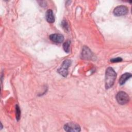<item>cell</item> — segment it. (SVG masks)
<instances>
[{
    "label": "cell",
    "instance_id": "obj_1",
    "mask_svg": "<svg viewBox=\"0 0 132 132\" xmlns=\"http://www.w3.org/2000/svg\"><path fill=\"white\" fill-rule=\"evenodd\" d=\"M117 73L111 67L108 68L105 73V88L106 89L112 87L114 83Z\"/></svg>",
    "mask_w": 132,
    "mask_h": 132
},
{
    "label": "cell",
    "instance_id": "obj_2",
    "mask_svg": "<svg viewBox=\"0 0 132 132\" xmlns=\"http://www.w3.org/2000/svg\"><path fill=\"white\" fill-rule=\"evenodd\" d=\"M71 64V61L66 59L62 62L61 67L57 70V72L63 77H67L68 74V69Z\"/></svg>",
    "mask_w": 132,
    "mask_h": 132
},
{
    "label": "cell",
    "instance_id": "obj_3",
    "mask_svg": "<svg viewBox=\"0 0 132 132\" xmlns=\"http://www.w3.org/2000/svg\"><path fill=\"white\" fill-rule=\"evenodd\" d=\"M116 99L119 104L121 105H124L128 102L129 97L126 92L120 91L116 95Z\"/></svg>",
    "mask_w": 132,
    "mask_h": 132
},
{
    "label": "cell",
    "instance_id": "obj_4",
    "mask_svg": "<svg viewBox=\"0 0 132 132\" xmlns=\"http://www.w3.org/2000/svg\"><path fill=\"white\" fill-rule=\"evenodd\" d=\"M64 129L68 132H76L80 131V126L75 123L70 122L64 125Z\"/></svg>",
    "mask_w": 132,
    "mask_h": 132
},
{
    "label": "cell",
    "instance_id": "obj_5",
    "mask_svg": "<svg viewBox=\"0 0 132 132\" xmlns=\"http://www.w3.org/2000/svg\"><path fill=\"white\" fill-rule=\"evenodd\" d=\"M128 10L127 8L123 5L117 6L113 10V14L116 16H122L125 15L128 13Z\"/></svg>",
    "mask_w": 132,
    "mask_h": 132
},
{
    "label": "cell",
    "instance_id": "obj_6",
    "mask_svg": "<svg viewBox=\"0 0 132 132\" xmlns=\"http://www.w3.org/2000/svg\"><path fill=\"white\" fill-rule=\"evenodd\" d=\"M50 39L53 42L60 43L64 40V37L62 35L59 34H53L49 36Z\"/></svg>",
    "mask_w": 132,
    "mask_h": 132
},
{
    "label": "cell",
    "instance_id": "obj_7",
    "mask_svg": "<svg viewBox=\"0 0 132 132\" xmlns=\"http://www.w3.org/2000/svg\"><path fill=\"white\" fill-rule=\"evenodd\" d=\"M92 55L93 54L90 50L88 47L84 46L81 53L82 58L85 59H90L92 57Z\"/></svg>",
    "mask_w": 132,
    "mask_h": 132
},
{
    "label": "cell",
    "instance_id": "obj_8",
    "mask_svg": "<svg viewBox=\"0 0 132 132\" xmlns=\"http://www.w3.org/2000/svg\"><path fill=\"white\" fill-rule=\"evenodd\" d=\"M45 18L46 21L50 23H53L55 21V18L53 12V11L51 9H48L46 11L45 14Z\"/></svg>",
    "mask_w": 132,
    "mask_h": 132
},
{
    "label": "cell",
    "instance_id": "obj_9",
    "mask_svg": "<svg viewBox=\"0 0 132 132\" xmlns=\"http://www.w3.org/2000/svg\"><path fill=\"white\" fill-rule=\"evenodd\" d=\"M131 77V74L128 73H125L121 75L119 79V84L120 85H123L125 82Z\"/></svg>",
    "mask_w": 132,
    "mask_h": 132
},
{
    "label": "cell",
    "instance_id": "obj_10",
    "mask_svg": "<svg viewBox=\"0 0 132 132\" xmlns=\"http://www.w3.org/2000/svg\"><path fill=\"white\" fill-rule=\"evenodd\" d=\"M71 42L70 40H67L63 44V48L64 51L66 53H69L70 52V46Z\"/></svg>",
    "mask_w": 132,
    "mask_h": 132
},
{
    "label": "cell",
    "instance_id": "obj_11",
    "mask_svg": "<svg viewBox=\"0 0 132 132\" xmlns=\"http://www.w3.org/2000/svg\"><path fill=\"white\" fill-rule=\"evenodd\" d=\"M61 26L65 31H68L69 30L68 22L65 20H63L61 22Z\"/></svg>",
    "mask_w": 132,
    "mask_h": 132
},
{
    "label": "cell",
    "instance_id": "obj_12",
    "mask_svg": "<svg viewBox=\"0 0 132 132\" xmlns=\"http://www.w3.org/2000/svg\"><path fill=\"white\" fill-rule=\"evenodd\" d=\"M15 112H16V119L18 121H19L20 119L21 116V110L18 105L15 106Z\"/></svg>",
    "mask_w": 132,
    "mask_h": 132
},
{
    "label": "cell",
    "instance_id": "obj_13",
    "mask_svg": "<svg viewBox=\"0 0 132 132\" xmlns=\"http://www.w3.org/2000/svg\"><path fill=\"white\" fill-rule=\"evenodd\" d=\"M122 61V59L121 57H117L110 60V61L112 62H119Z\"/></svg>",
    "mask_w": 132,
    "mask_h": 132
}]
</instances>
